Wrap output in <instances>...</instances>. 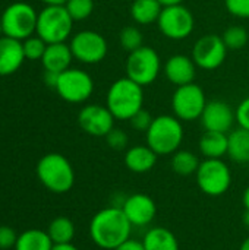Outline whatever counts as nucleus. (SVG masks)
Instances as JSON below:
<instances>
[{
	"label": "nucleus",
	"instance_id": "18",
	"mask_svg": "<svg viewBox=\"0 0 249 250\" xmlns=\"http://www.w3.org/2000/svg\"><path fill=\"white\" fill-rule=\"evenodd\" d=\"M25 60L22 42L10 37H0V76H7L19 70Z\"/></svg>",
	"mask_w": 249,
	"mask_h": 250
},
{
	"label": "nucleus",
	"instance_id": "1",
	"mask_svg": "<svg viewBox=\"0 0 249 250\" xmlns=\"http://www.w3.org/2000/svg\"><path fill=\"white\" fill-rule=\"evenodd\" d=\"M132 224L120 207H107L98 211L90 223V237L100 249L114 250L131 239Z\"/></svg>",
	"mask_w": 249,
	"mask_h": 250
},
{
	"label": "nucleus",
	"instance_id": "42",
	"mask_svg": "<svg viewBox=\"0 0 249 250\" xmlns=\"http://www.w3.org/2000/svg\"><path fill=\"white\" fill-rule=\"evenodd\" d=\"M242 221H244V226L249 229V211L244 212V217H242Z\"/></svg>",
	"mask_w": 249,
	"mask_h": 250
},
{
	"label": "nucleus",
	"instance_id": "2",
	"mask_svg": "<svg viewBox=\"0 0 249 250\" xmlns=\"http://www.w3.org/2000/svg\"><path fill=\"white\" fill-rule=\"evenodd\" d=\"M144 86L138 85L132 79L120 78L112 83L107 92V108L116 120H131V117L144 108Z\"/></svg>",
	"mask_w": 249,
	"mask_h": 250
},
{
	"label": "nucleus",
	"instance_id": "3",
	"mask_svg": "<svg viewBox=\"0 0 249 250\" xmlns=\"http://www.w3.org/2000/svg\"><path fill=\"white\" fill-rule=\"evenodd\" d=\"M37 177L53 193H66L73 188L75 171L69 160L57 152L45 154L37 163Z\"/></svg>",
	"mask_w": 249,
	"mask_h": 250
},
{
	"label": "nucleus",
	"instance_id": "7",
	"mask_svg": "<svg viewBox=\"0 0 249 250\" xmlns=\"http://www.w3.org/2000/svg\"><path fill=\"white\" fill-rule=\"evenodd\" d=\"M3 34L15 40H26L37 29L38 13L28 3L18 1L7 6L0 16Z\"/></svg>",
	"mask_w": 249,
	"mask_h": 250
},
{
	"label": "nucleus",
	"instance_id": "25",
	"mask_svg": "<svg viewBox=\"0 0 249 250\" xmlns=\"http://www.w3.org/2000/svg\"><path fill=\"white\" fill-rule=\"evenodd\" d=\"M53 242L47 231L31 229L18 236L15 250H51Z\"/></svg>",
	"mask_w": 249,
	"mask_h": 250
},
{
	"label": "nucleus",
	"instance_id": "20",
	"mask_svg": "<svg viewBox=\"0 0 249 250\" xmlns=\"http://www.w3.org/2000/svg\"><path fill=\"white\" fill-rule=\"evenodd\" d=\"M72 57L73 54H72L70 45L65 42H54V44H47V48L41 57V62L47 72L62 73L69 69Z\"/></svg>",
	"mask_w": 249,
	"mask_h": 250
},
{
	"label": "nucleus",
	"instance_id": "17",
	"mask_svg": "<svg viewBox=\"0 0 249 250\" xmlns=\"http://www.w3.org/2000/svg\"><path fill=\"white\" fill-rule=\"evenodd\" d=\"M164 73L173 85L176 86L188 85L192 83L195 79L197 64L191 57L185 54H175L166 62Z\"/></svg>",
	"mask_w": 249,
	"mask_h": 250
},
{
	"label": "nucleus",
	"instance_id": "28",
	"mask_svg": "<svg viewBox=\"0 0 249 250\" xmlns=\"http://www.w3.org/2000/svg\"><path fill=\"white\" fill-rule=\"evenodd\" d=\"M227 50H242L249 41L248 31L241 25L229 26L222 35Z\"/></svg>",
	"mask_w": 249,
	"mask_h": 250
},
{
	"label": "nucleus",
	"instance_id": "36",
	"mask_svg": "<svg viewBox=\"0 0 249 250\" xmlns=\"http://www.w3.org/2000/svg\"><path fill=\"white\" fill-rule=\"evenodd\" d=\"M235 114H236V122H238L239 127L249 130V97L239 103Z\"/></svg>",
	"mask_w": 249,
	"mask_h": 250
},
{
	"label": "nucleus",
	"instance_id": "10",
	"mask_svg": "<svg viewBox=\"0 0 249 250\" xmlns=\"http://www.w3.org/2000/svg\"><path fill=\"white\" fill-rule=\"evenodd\" d=\"M157 25L164 37L170 40H185L192 34L195 19L192 12L182 3L170 4L163 6Z\"/></svg>",
	"mask_w": 249,
	"mask_h": 250
},
{
	"label": "nucleus",
	"instance_id": "16",
	"mask_svg": "<svg viewBox=\"0 0 249 250\" xmlns=\"http://www.w3.org/2000/svg\"><path fill=\"white\" fill-rule=\"evenodd\" d=\"M235 120H236L235 111L227 103L222 100L207 101V105L201 114V123L204 129L211 132L229 133L233 127Z\"/></svg>",
	"mask_w": 249,
	"mask_h": 250
},
{
	"label": "nucleus",
	"instance_id": "5",
	"mask_svg": "<svg viewBox=\"0 0 249 250\" xmlns=\"http://www.w3.org/2000/svg\"><path fill=\"white\" fill-rule=\"evenodd\" d=\"M73 19L65 6H45L37 19V35L47 44L65 42L72 32Z\"/></svg>",
	"mask_w": 249,
	"mask_h": 250
},
{
	"label": "nucleus",
	"instance_id": "19",
	"mask_svg": "<svg viewBox=\"0 0 249 250\" xmlns=\"http://www.w3.org/2000/svg\"><path fill=\"white\" fill-rule=\"evenodd\" d=\"M157 154L148 145H135L125 152V166L129 171L136 174L148 173L157 164Z\"/></svg>",
	"mask_w": 249,
	"mask_h": 250
},
{
	"label": "nucleus",
	"instance_id": "14",
	"mask_svg": "<svg viewBox=\"0 0 249 250\" xmlns=\"http://www.w3.org/2000/svg\"><path fill=\"white\" fill-rule=\"evenodd\" d=\"M114 117L107 108V105H100V104H90L81 108L78 114V125L79 127L97 138H104L113 127H114Z\"/></svg>",
	"mask_w": 249,
	"mask_h": 250
},
{
	"label": "nucleus",
	"instance_id": "26",
	"mask_svg": "<svg viewBox=\"0 0 249 250\" xmlns=\"http://www.w3.org/2000/svg\"><path fill=\"white\" fill-rule=\"evenodd\" d=\"M200 164H201V161H200L198 155L188 149H178L172 155V161H170L172 170L176 174L183 176V177L197 174Z\"/></svg>",
	"mask_w": 249,
	"mask_h": 250
},
{
	"label": "nucleus",
	"instance_id": "30",
	"mask_svg": "<svg viewBox=\"0 0 249 250\" xmlns=\"http://www.w3.org/2000/svg\"><path fill=\"white\" fill-rule=\"evenodd\" d=\"M65 7L73 21H84L94 10V0H68Z\"/></svg>",
	"mask_w": 249,
	"mask_h": 250
},
{
	"label": "nucleus",
	"instance_id": "31",
	"mask_svg": "<svg viewBox=\"0 0 249 250\" xmlns=\"http://www.w3.org/2000/svg\"><path fill=\"white\" fill-rule=\"evenodd\" d=\"M22 48H23V56L25 59L29 60H41L45 48H47V42L37 37H28L26 40H23L22 42Z\"/></svg>",
	"mask_w": 249,
	"mask_h": 250
},
{
	"label": "nucleus",
	"instance_id": "40",
	"mask_svg": "<svg viewBox=\"0 0 249 250\" xmlns=\"http://www.w3.org/2000/svg\"><path fill=\"white\" fill-rule=\"evenodd\" d=\"M47 6H65L68 0H43Z\"/></svg>",
	"mask_w": 249,
	"mask_h": 250
},
{
	"label": "nucleus",
	"instance_id": "13",
	"mask_svg": "<svg viewBox=\"0 0 249 250\" xmlns=\"http://www.w3.org/2000/svg\"><path fill=\"white\" fill-rule=\"evenodd\" d=\"M70 50L75 59L85 64H95L107 56V41L95 31H81L73 35Z\"/></svg>",
	"mask_w": 249,
	"mask_h": 250
},
{
	"label": "nucleus",
	"instance_id": "9",
	"mask_svg": "<svg viewBox=\"0 0 249 250\" xmlns=\"http://www.w3.org/2000/svg\"><path fill=\"white\" fill-rule=\"evenodd\" d=\"M207 105V98L203 88L197 83H188L178 86L172 97L173 114L181 122H194L201 119V114Z\"/></svg>",
	"mask_w": 249,
	"mask_h": 250
},
{
	"label": "nucleus",
	"instance_id": "6",
	"mask_svg": "<svg viewBox=\"0 0 249 250\" xmlns=\"http://www.w3.org/2000/svg\"><path fill=\"white\" fill-rule=\"evenodd\" d=\"M197 185L207 196H222L232 185V171L222 158H205L195 174Z\"/></svg>",
	"mask_w": 249,
	"mask_h": 250
},
{
	"label": "nucleus",
	"instance_id": "35",
	"mask_svg": "<svg viewBox=\"0 0 249 250\" xmlns=\"http://www.w3.org/2000/svg\"><path fill=\"white\" fill-rule=\"evenodd\" d=\"M18 234L9 226H0V249H12L16 246Z\"/></svg>",
	"mask_w": 249,
	"mask_h": 250
},
{
	"label": "nucleus",
	"instance_id": "23",
	"mask_svg": "<svg viewBox=\"0 0 249 250\" xmlns=\"http://www.w3.org/2000/svg\"><path fill=\"white\" fill-rule=\"evenodd\" d=\"M142 245L145 250H179L176 236L164 227L150 229L142 239Z\"/></svg>",
	"mask_w": 249,
	"mask_h": 250
},
{
	"label": "nucleus",
	"instance_id": "8",
	"mask_svg": "<svg viewBox=\"0 0 249 250\" xmlns=\"http://www.w3.org/2000/svg\"><path fill=\"white\" fill-rule=\"evenodd\" d=\"M126 76L136 82L141 86L151 85L160 70H161V62L158 53L147 45H142L141 48L129 53L125 64Z\"/></svg>",
	"mask_w": 249,
	"mask_h": 250
},
{
	"label": "nucleus",
	"instance_id": "41",
	"mask_svg": "<svg viewBox=\"0 0 249 250\" xmlns=\"http://www.w3.org/2000/svg\"><path fill=\"white\" fill-rule=\"evenodd\" d=\"M163 6H170V4H181L183 0H158Z\"/></svg>",
	"mask_w": 249,
	"mask_h": 250
},
{
	"label": "nucleus",
	"instance_id": "22",
	"mask_svg": "<svg viewBox=\"0 0 249 250\" xmlns=\"http://www.w3.org/2000/svg\"><path fill=\"white\" fill-rule=\"evenodd\" d=\"M227 155L232 161L238 164H249V130L238 127L230 130L229 135Z\"/></svg>",
	"mask_w": 249,
	"mask_h": 250
},
{
	"label": "nucleus",
	"instance_id": "39",
	"mask_svg": "<svg viewBox=\"0 0 249 250\" xmlns=\"http://www.w3.org/2000/svg\"><path fill=\"white\" fill-rule=\"evenodd\" d=\"M242 204H244V208L245 211H249V186L244 190V195H242Z\"/></svg>",
	"mask_w": 249,
	"mask_h": 250
},
{
	"label": "nucleus",
	"instance_id": "27",
	"mask_svg": "<svg viewBox=\"0 0 249 250\" xmlns=\"http://www.w3.org/2000/svg\"><path fill=\"white\" fill-rule=\"evenodd\" d=\"M47 233H48L53 245L72 243V240L75 237V224L68 217H57L48 224Z\"/></svg>",
	"mask_w": 249,
	"mask_h": 250
},
{
	"label": "nucleus",
	"instance_id": "21",
	"mask_svg": "<svg viewBox=\"0 0 249 250\" xmlns=\"http://www.w3.org/2000/svg\"><path fill=\"white\" fill-rule=\"evenodd\" d=\"M229 138L227 133L205 130L198 142L200 152L204 158H223L227 155Z\"/></svg>",
	"mask_w": 249,
	"mask_h": 250
},
{
	"label": "nucleus",
	"instance_id": "24",
	"mask_svg": "<svg viewBox=\"0 0 249 250\" xmlns=\"http://www.w3.org/2000/svg\"><path fill=\"white\" fill-rule=\"evenodd\" d=\"M163 4L158 0H134L131 4V16L136 23L150 25L158 21Z\"/></svg>",
	"mask_w": 249,
	"mask_h": 250
},
{
	"label": "nucleus",
	"instance_id": "44",
	"mask_svg": "<svg viewBox=\"0 0 249 250\" xmlns=\"http://www.w3.org/2000/svg\"><path fill=\"white\" fill-rule=\"evenodd\" d=\"M3 26H1V19H0V37H3Z\"/></svg>",
	"mask_w": 249,
	"mask_h": 250
},
{
	"label": "nucleus",
	"instance_id": "43",
	"mask_svg": "<svg viewBox=\"0 0 249 250\" xmlns=\"http://www.w3.org/2000/svg\"><path fill=\"white\" fill-rule=\"evenodd\" d=\"M239 250H249V236L242 242V245H241V248Z\"/></svg>",
	"mask_w": 249,
	"mask_h": 250
},
{
	"label": "nucleus",
	"instance_id": "29",
	"mask_svg": "<svg viewBox=\"0 0 249 250\" xmlns=\"http://www.w3.org/2000/svg\"><path fill=\"white\" fill-rule=\"evenodd\" d=\"M119 41H120V45L123 47V50H126L128 53H132L142 47L144 37H142V32L136 26L128 25L120 31Z\"/></svg>",
	"mask_w": 249,
	"mask_h": 250
},
{
	"label": "nucleus",
	"instance_id": "37",
	"mask_svg": "<svg viewBox=\"0 0 249 250\" xmlns=\"http://www.w3.org/2000/svg\"><path fill=\"white\" fill-rule=\"evenodd\" d=\"M114 250H145V248H144L142 242L129 239V240H126L125 243H122L119 248H116Z\"/></svg>",
	"mask_w": 249,
	"mask_h": 250
},
{
	"label": "nucleus",
	"instance_id": "12",
	"mask_svg": "<svg viewBox=\"0 0 249 250\" xmlns=\"http://www.w3.org/2000/svg\"><path fill=\"white\" fill-rule=\"evenodd\" d=\"M227 56V47L220 35L207 34L197 40L192 48V60L204 70H214L223 64Z\"/></svg>",
	"mask_w": 249,
	"mask_h": 250
},
{
	"label": "nucleus",
	"instance_id": "15",
	"mask_svg": "<svg viewBox=\"0 0 249 250\" xmlns=\"http://www.w3.org/2000/svg\"><path fill=\"white\" fill-rule=\"evenodd\" d=\"M120 208L132 227L150 226L157 214V205L154 199L145 193H134L131 196H126Z\"/></svg>",
	"mask_w": 249,
	"mask_h": 250
},
{
	"label": "nucleus",
	"instance_id": "33",
	"mask_svg": "<svg viewBox=\"0 0 249 250\" xmlns=\"http://www.w3.org/2000/svg\"><path fill=\"white\" fill-rule=\"evenodd\" d=\"M154 117L151 116V113L145 108H141L139 111H136L132 117H131V126L138 130V132H147L153 123Z\"/></svg>",
	"mask_w": 249,
	"mask_h": 250
},
{
	"label": "nucleus",
	"instance_id": "4",
	"mask_svg": "<svg viewBox=\"0 0 249 250\" xmlns=\"http://www.w3.org/2000/svg\"><path fill=\"white\" fill-rule=\"evenodd\" d=\"M147 145L157 155H173L183 141V126L176 116L161 114L154 117L145 132Z\"/></svg>",
	"mask_w": 249,
	"mask_h": 250
},
{
	"label": "nucleus",
	"instance_id": "38",
	"mask_svg": "<svg viewBox=\"0 0 249 250\" xmlns=\"http://www.w3.org/2000/svg\"><path fill=\"white\" fill-rule=\"evenodd\" d=\"M51 250H79L76 246H73L72 243H66V245H54Z\"/></svg>",
	"mask_w": 249,
	"mask_h": 250
},
{
	"label": "nucleus",
	"instance_id": "11",
	"mask_svg": "<svg viewBox=\"0 0 249 250\" xmlns=\"http://www.w3.org/2000/svg\"><path fill=\"white\" fill-rule=\"evenodd\" d=\"M54 89L65 101L79 104L91 97L94 91V82L87 72L69 67L68 70L59 73Z\"/></svg>",
	"mask_w": 249,
	"mask_h": 250
},
{
	"label": "nucleus",
	"instance_id": "34",
	"mask_svg": "<svg viewBox=\"0 0 249 250\" xmlns=\"http://www.w3.org/2000/svg\"><path fill=\"white\" fill-rule=\"evenodd\" d=\"M225 4L230 15L241 19L249 18V0H225Z\"/></svg>",
	"mask_w": 249,
	"mask_h": 250
},
{
	"label": "nucleus",
	"instance_id": "32",
	"mask_svg": "<svg viewBox=\"0 0 249 250\" xmlns=\"http://www.w3.org/2000/svg\"><path fill=\"white\" fill-rule=\"evenodd\" d=\"M104 138H106L107 145L114 151H125L128 148L129 138H128V133L122 129L113 127Z\"/></svg>",
	"mask_w": 249,
	"mask_h": 250
}]
</instances>
